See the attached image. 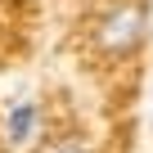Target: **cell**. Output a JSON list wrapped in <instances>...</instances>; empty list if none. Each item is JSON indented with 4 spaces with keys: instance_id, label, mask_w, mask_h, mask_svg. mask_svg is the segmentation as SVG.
Returning <instances> with one entry per match:
<instances>
[{
    "instance_id": "cell-2",
    "label": "cell",
    "mask_w": 153,
    "mask_h": 153,
    "mask_svg": "<svg viewBox=\"0 0 153 153\" xmlns=\"http://www.w3.org/2000/svg\"><path fill=\"white\" fill-rule=\"evenodd\" d=\"M5 131H9L14 144H27L32 131H36V104H32V99H18V104L9 108V117H5Z\"/></svg>"
},
{
    "instance_id": "cell-1",
    "label": "cell",
    "mask_w": 153,
    "mask_h": 153,
    "mask_svg": "<svg viewBox=\"0 0 153 153\" xmlns=\"http://www.w3.org/2000/svg\"><path fill=\"white\" fill-rule=\"evenodd\" d=\"M149 32V14L140 5H113L99 23V50L104 54H131Z\"/></svg>"
},
{
    "instance_id": "cell-3",
    "label": "cell",
    "mask_w": 153,
    "mask_h": 153,
    "mask_svg": "<svg viewBox=\"0 0 153 153\" xmlns=\"http://www.w3.org/2000/svg\"><path fill=\"white\" fill-rule=\"evenodd\" d=\"M45 153H86L81 144H54V149H45Z\"/></svg>"
}]
</instances>
